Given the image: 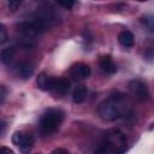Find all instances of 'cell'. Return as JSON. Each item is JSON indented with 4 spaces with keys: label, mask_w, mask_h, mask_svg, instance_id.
Instances as JSON below:
<instances>
[{
    "label": "cell",
    "mask_w": 154,
    "mask_h": 154,
    "mask_svg": "<svg viewBox=\"0 0 154 154\" xmlns=\"http://www.w3.org/2000/svg\"><path fill=\"white\" fill-rule=\"evenodd\" d=\"M128 109H129V105L125 95L123 93L114 91L99 103L97 114L103 120L113 122L124 117L128 113Z\"/></svg>",
    "instance_id": "cell-1"
},
{
    "label": "cell",
    "mask_w": 154,
    "mask_h": 154,
    "mask_svg": "<svg viewBox=\"0 0 154 154\" xmlns=\"http://www.w3.org/2000/svg\"><path fill=\"white\" fill-rule=\"evenodd\" d=\"M126 137L119 130H109L106 132L105 140L94 154H124L126 147Z\"/></svg>",
    "instance_id": "cell-2"
},
{
    "label": "cell",
    "mask_w": 154,
    "mask_h": 154,
    "mask_svg": "<svg viewBox=\"0 0 154 154\" xmlns=\"http://www.w3.org/2000/svg\"><path fill=\"white\" fill-rule=\"evenodd\" d=\"M64 120V112L60 108L47 109L40 119V131L43 135H51L59 129Z\"/></svg>",
    "instance_id": "cell-3"
},
{
    "label": "cell",
    "mask_w": 154,
    "mask_h": 154,
    "mask_svg": "<svg viewBox=\"0 0 154 154\" xmlns=\"http://www.w3.org/2000/svg\"><path fill=\"white\" fill-rule=\"evenodd\" d=\"M12 142H13V144H16L19 148V150L22 153L26 154L32 148V146L35 143V138L30 134H26L23 131H16L12 136Z\"/></svg>",
    "instance_id": "cell-4"
},
{
    "label": "cell",
    "mask_w": 154,
    "mask_h": 154,
    "mask_svg": "<svg viewBox=\"0 0 154 154\" xmlns=\"http://www.w3.org/2000/svg\"><path fill=\"white\" fill-rule=\"evenodd\" d=\"M128 88L136 99H138V100L149 99V89L144 82H142L140 79H132L129 82Z\"/></svg>",
    "instance_id": "cell-5"
},
{
    "label": "cell",
    "mask_w": 154,
    "mask_h": 154,
    "mask_svg": "<svg viewBox=\"0 0 154 154\" xmlns=\"http://www.w3.org/2000/svg\"><path fill=\"white\" fill-rule=\"evenodd\" d=\"M90 73H91V70H90L89 65H87L84 63H77V64L72 65L70 69V75L76 81H83V79L88 78L90 76Z\"/></svg>",
    "instance_id": "cell-6"
},
{
    "label": "cell",
    "mask_w": 154,
    "mask_h": 154,
    "mask_svg": "<svg viewBox=\"0 0 154 154\" xmlns=\"http://www.w3.org/2000/svg\"><path fill=\"white\" fill-rule=\"evenodd\" d=\"M71 87V82L67 78H52V84H51V90L55 95H65Z\"/></svg>",
    "instance_id": "cell-7"
},
{
    "label": "cell",
    "mask_w": 154,
    "mask_h": 154,
    "mask_svg": "<svg viewBox=\"0 0 154 154\" xmlns=\"http://www.w3.org/2000/svg\"><path fill=\"white\" fill-rule=\"evenodd\" d=\"M16 69H17L18 76L23 79H28L34 75V65H32V63H30L28 60H23V61L18 63Z\"/></svg>",
    "instance_id": "cell-8"
},
{
    "label": "cell",
    "mask_w": 154,
    "mask_h": 154,
    "mask_svg": "<svg viewBox=\"0 0 154 154\" xmlns=\"http://www.w3.org/2000/svg\"><path fill=\"white\" fill-rule=\"evenodd\" d=\"M99 65H100V69L107 75H114L117 72V65L113 61L111 55H102L100 58Z\"/></svg>",
    "instance_id": "cell-9"
},
{
    "label": "cell",
    "mask_w": 154,
    "mask_h": 154,
    "mask_svg": "<svg viewBox=\"0 0 154 154\" xmlns=\"http://www.w3.org/2000/svg\"><path fill=\"white\" fill-rule=\"evenodd\" d=\"M16 52H17L16 47H8V48L2 49L0 52V61L6 66L12 65L16 58Z\"/></svg>",
    "instance_id": "cell-10"
},
{
    "label": "cell",
    "mask_w": 154,
    "mask_h": 154,
    "mask_svg": "<svg viewBox=\"0 0 154 154\" xmlns=\"http://www.w3.org/2000/svg\"><path fill=\"white\" fill-rule=\"evenodd\" d=\"M118 42L123 47L130 48L135 45V36L130 30H123L118 34Z\"/></svg>",
    "instance_id": "cell-11"
},
{
    "label": "cell",
    "mask_w": 154,
    "mask_h": 154,
    "mask_svg": "<svg viewBox=\"0 0 154 154\" xmlns=\"http://www.w3.org/2000/svg\"><path fill=\"white\" fill-rule=\"evenodd\" d=\"M52 78L53 77L46 75L45 72L40 73L36 78V84H37L38 89H41L43 91H49L51 90V84H52Z\"/></svg>",
    "instance_id": "cell-12"
},
{
    "label": "cell",
    "mask_w": 154,
    "mask_h": 154,
    "mask_svg": "<svg viewBox=\"0 0 154 154\" xmlns=\"http://www.w3.org/2000/svg\"><path fill=\"white\" fill-rule=\"evenodd\" d=\"M87 95H88V89L85 85H78L73 93H72V101L75 103H82L85 101L87 99Z\"/></svg>",
    "instance_id": "cell-13"
},
{
    "label": "cell",
    "mask_w": 154,
    "mask_h": 154,
    "mask_svg": "<svg viewBox=\"0 0 154 154\" xmlns=\"http://www.w3.org/2000/svg\"><path fill=\"white\" fill-rule=\"evenodd\" d=\"M141 22L147 28V30L149 32H153V29H154V19H153V16H143L141 18Z\"/></svg>",
    "instance_id": "cell-14"
},
{
    "label": "cell",
    "mask_w": 154,
    "mask_h": 154,
    "mask_svg": "<svg viewBox=\"0 0 154 154\" xmlns=\"http://www.w3.org/2000/svg\"><path fill=\"white\" fill-rule=\"evenodd\" d=\"M6 40H7V29L2 23H0V45L6 42Z\"/></svg>",
    "instance_id": "cell-15"
},
{
    "label": "cell",
    "mask_w": 154,
    "mask_h": 154,
    "mask_svg": "<svg viewBox=\"0 0 154 154\" xmlns=\"http://www.w3.org/2000/svg\"><path fill=\"white\" fill-rule=\"evenodd\" d=\"M20 5H22V2L18 1V0H10V1H7V6H8V8H10L11 11L18 10Z\"/></svg>",
    "instance_id": "cell-16"
},
{
    "label": "cell",
    "mask_w": 154,
    "mask_h": 154,
    "mask_svg": "<svg viewBox=\"0 0 154 154\" xmlns=\"http://www.w3.org/2000/svg\"><path fill=\"white\" fill-rule=\"evenodd\" d=\"M76 4H77L76 1H59V2H58V5H59V6H63V7L67 8V10L72 8Z\"/></svg>",
    "instance_id": "cell-17"
},
{
    "label": "cell",
    "mask_w": 154,
    "mask_h": 154,
    "mask_svg": "<svg viewBox=\"0 0 154 154\" xmlns=\"http://www.w3.org/2000/svg\"><path fill=\"white\" fill-rule=\"evenodd\" d=\"M6 95H7V89L4 85H0V103L5 101Z\"/></svg>",
    "instance_id": "cell-18"
},
{
    "label": "cell",
    "mask_w": 154,
    "mask_h": 154,
    "mask_svg": "<svg viewBox=\"0 0 154 154\" xmlns=\"http://www.w3.org/2000/svg\"><path fill=\"white\" fill-rule=\"evenodd\" d=\"M51 154H70V153L64 148H55Z\"/></svg>",
    "instance_id": "cell-19"
},
{
    "label": "cell",
    "mask_w": 154,
    "mask_h": 154,
    "mask_svg": "<svg viewBox=\"0 0 154 154\" xmlns=\"http://www.w3.org/2000/svg\"><path fill=\"white\" fill-rule=\"evenodd\" d=\"M0 154H14V153L8 147H0Z\"/></svg>",
    "instance_id": "cell-20"
},
{
    "label": "cell",
    "mask_w": 154,
    "mask_h": 154,
    "mask_svg": "<svg viewBox=\"0 0 154 154\" xmlns=\"http://www.w3.org/2000/svg\"><path fill=\"white\" fill-rule=\"evenodd\" d=\"M6 128H7V124H6V122H2V120H0V136H2V135L5 134V131H6Z\"/></svg>",
    "instance_id": "cell-21"
}]
</instances>
